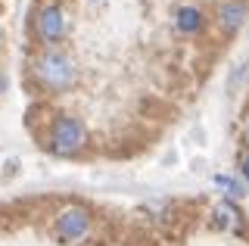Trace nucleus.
<instances>
[{
    "mask_svg": "<svg viewBox=\"0 0 249 246\" xmlns=\"http://www.w3.org/2000/svg\"><path fill=\"white\" fill-rule=\"evenodd\" d=\"M31 72H35V78L41 81L47 90H69L78 81L75 59L69 56L66 50H56V47H47V50L37 53L35 63H31Z\"/></svg>",
    "mask_w": 249,
    "mask_h": 246,
    "instance_id": "obj_1",
    "label": "nucleus"
},
{
    "mask_svg": "<svg viewBox=\"0 0 249 246\" xmlns=\"http://www.w3.org/2000/svg\"><path fill=\"white\" fill-rule=\"evenodd\" d=\"M84 143H88V128H84L81 119L62 115V119L53 122L50 137H47V147L56 153V156H75Z\"/></svg>",
    "mask_w": 249,
    "mask_h": 246,
    "instance_id": "obj_2",
    "label": "nucleus"
},
{
    "mask_svg": "<svg viewBox=\"0 0 249 246\" xmlns=\"http://www.w3.org/2000/svg\"><path fill=\"white\" fill-rule=\"evenodd\" d=\"M90 234V215L81 206H69L56 215V237L62 243H81Z\"/></svg>",
    "mask_w": 249,
    "mask_h": 246,
    "instance_id": "obj_3",
    "label": "nucleus"
},
{
    "mask_svg": "<svg viewBox=\"0 0 249 246\" xmlns=\"http://www.w3.org/2000/svg\"><path fill=\"white\" fill-rule=\"evenodd\" d=\"M69 32V19H66V10H62L59 3H47L41 6V13H37V35H41V41L47 47H53V44H59L62 37Z\"/></svg>",
    "mask_w": 249,
    "mask_h": 246,
    "instance_id": "obj_4",
    "label": "nucleus"
},
{
    "mask_svg": "<svg viewBox=\"0 0 249 246\" xmlns=\"http://www.w3.org/2000/svg\"><path fill=\"white\" fill-rule=\"evenodd\" d=\"M171 22H175V32L181 37H196L206 28V13L196 3H181L175 10V16H171Z\"/></svg>",
    "mask_w": 249,
    "mask_h": 246,
    "instance_id": "obj_5",
    "label": "nucleus"
},
{
    "mask_svg": "<svg viewBox=\"0 0 249 246\" xmlns=\"http://www.w3.org/2000/svg\"><path fill=\"white\" fill-rule=\"evenodd\" d=\"M246 13H249V3L246 0H224L221 10H218V28L221 32H237L240 25L246 22Z\"/></svg>",
    "mask_w": 249,
    "mask_h": 246,
    "instance_id": "obj_6",
    "label": "nucleus"
},
{
    "mask_svg": "<svg viewBox=\"0 0 249 246\" xmlns=\"http://www.w3.org/2000/svg\"><path fill=\"white\" fill-rule=\"evenodd\" d=\"M215 225L218 228H240V215L237 212H233L231 209V206H218V209H215Z\"/></svg>",
    "mask_w": 249,
    "mask_h": 246,
    "instance_id": "obj_7",
    "label": "nucleus"
},
{
    "mask_svg": "<svg viewBox=\"0 0 249 246\" xmlns=\"http://www.w3.org/2000/svg\"><path fill=\"white\" fill-rule=\"evenodd\" d=\"M218 184H224V190H228V196H231V199H240V196H243V187H240L237 181H231V178H218Z\"/></svg>",
    "mask_w": 249,
    "mask_h": 246,
    "instance_id": "obj_8",
    "label": "nucleus"
},
{
    "mask_svg": "<svg viewBox=\"0 0 249 246\" xmlns=\"http://www.w3.org/2000/svg\"><path fill=\"white\" fill-rule=\"evenodd\" d=\"M240 172H243V178L249 181V153H246L243 159H240Z\"/></svg>",
    "mask_w": 249,
    "mask_h": 246,
    "instance_id": "obj_9",
    "label": "nucleus"
},
{
    "mask_svg": "<svg viewBox=\"0 0 249 246\" xmlns=\"http://www.w3.org/2000/svg\"><path fill=\"white\" fill-rule=\"evenodd\" d=\"M243 141L249 143V119H246V125H243Z\"/></svg>",
    "mask_w": 249,
    "mask_h": 246,
    "instance_id": "obj_10",
    "label": "nucleus"
},
{
    "mask_svg": "<svg viewBox=\"0 0 249 246\" xmlns=\"http://www.w3.org/2000/svg\"><path fill=\"white\" fill-rule=\"evenodd\" d=\"M90 3H97V0H90Z\"/></svg>",
    "mask_w": 249,
    "mask_h": 246,
    "instance_id": "obj_11",
    "label": "nucleus"
}]
</instances>
